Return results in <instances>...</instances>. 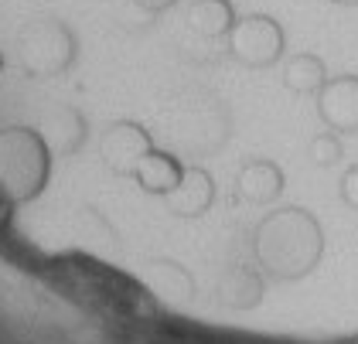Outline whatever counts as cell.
<instances>
[{
	"label": "cell",
	"mask_w": 358,
	"mask_h": 344,
	"mask_svg": "<svg viewBox=\"0 0 358 344\" xmlns=\"http://www.w3.org/2000/svg\"><path fill=\"white\" fill-rule=\"evenodd\" d=\"M338 194H341V201L358 212V164H352L345 174H341V185H338Z\"/></svg>",
	"instance_id": "17"
},
{
	"label": "cell",
	"mask_w": 358,
	"mask_h": 344,
	"mask_svg": "<svg viewBox=\"0 0 358 344\" xmlns=\"http://www.w3.org/2000/svg\"><path fill=\"white\" fill-rule=\"evenodd\" d=\"M0 69H3V58H0Z\"/></svg>",
	"instance_id": "20"
},
{
	"label": "cell",
	"mask_w": 358,
	"mask_h": 344,
	"mask_svg": "<svg viewBox=\"0 0 358 344\" xmlns=\"http://www.w3.org/2000/svg\"><path fill=\"white\" fill-rule=\"evenodd\" d=\"M215 201V178L201 164L185 167L181 181L164 194V208L174 218H201Z\"/></svg>",
	"instance_id": "8"
},
{
	"label": "cell",
	"mask_w": 358,
	"mask_h": 344,
	"mask_svg": "<svg viewBox=\"0 0 358 344\" xmlns=\"http://www.w3.org/2000/svg\"><path fill=\"white\" fill-rule=\"evenodd\" d=\"M52 181V147L34 127L0 130V191L24 205L34 201Z\"/></svg>",
	"instance_id": "3"
},
{
	"label": "cell",
	"mask_w": 358,
	"mask_h": 344,
	"mask_svg": "<svg viewBox=\"0 0 358 344\" xmlns=\"http://www.w3.org/2000/svg\"><path fill=\"white\" fill-rule=\"evenodd\" d=\"M328 79L331 76H328L324 58H317V55H310V52L294 55V58L283 65V85H287L290 92H297V96H317L321 85Z\"/></svg>",
	"instance_id": "14"
},
{
	"label": "cell",
	"mask_w": 358,
	"mask_h": 344,
	"mask_svg": "<svg viewBox=\"0 0 358 344\" xmlns=\"http://www.w3.org/2000/svg\"><path fill=\"white\" fill-rule=\"evenodd\" d=\"M150 150H154V136L137 120H113L99 143V157L116 178H134L137 164Z\"/></svg>",
	"instance_id": "6"
},
{
	"label": "cell",
	"mask_w": 358,
	"mask_h": 344,
	"mask_svg": "<svg viewBox=\"0 0 358 344\" xmlns=\"http://www.w3.org/2000/svg\"><path fill=\"white\" fill-rule=\"evenodd\" d=\"M181 174H185V164L178 154H171V150H161V147H154L147 157L137 164V171H134V181L143 194H157V198H164L171 187L181 181Z\"/></svg>",
	"instance_id": "12"
},
{
	"label": "cell",
	"mask_w": 358,
	"mask_h": 344,
	"mask_svg": "<svg viewBox=\"0 0 358 344\" xmlns=\"http://www.w3.org/2000/svg\"><path fill=\"white\" fill-rule=\"evenodd\" d=\"M14 55H17V65L31 79H55V76H65L76 65L79 38L58 17H34L17 31Z\"/></svg>",
	"instance_id": "4"
},
{
	"label": "cell",
	"mask_w": 358,
	"mask_h": 344,
	"mask_svg": "<svg viewBox=\"0 0 358 344\" xmlns=\"http://www.w3.org/2000/svg\"><path fill=\"white\" fill-rule=\"evenodd\" d=\"M328 3H338V7H358V0H328Z\"/></svg>",
	"instance_id": "19"
},
{
	"label": "cell",
	"mask_w": 358,
	"mask_h": 344,
	"mask_svg": "<svg viewBox=\"0 0 358 344\" xmlns=\"http://www.w3.org/2000/svg\"><path fill=\"white\" fill-rule=\"evenodd\" d=\"M307 154H310V160L317 164V167H334L338 160L345 157V147H341V136L334 130H324L317 133L314 140H310V147H307Z\"/></svg>",
	"instance_id": "16"
},
{
	"label": "cell",
	"mask_w": 358,
	"mask_h": 344,
	"mask_svg": "<svg viewBox=\"0 0 358 344\" xmlns=\"http://www.w3.org/2000/svg\"><path fill=\"white\" fill-rule=\"evenodd\" d=\"M252 252L263 276L276 283H294L310 276L324 256V229L301 205L266 212L252 232Z\"/></svg>",
	"instance_id": "1"
},
{
	"label": "cell",
	"mask_w": 358,
	"mask_h": 344,
	"mask_svg": "<svg viewBox=\"0 0 358 344\" xmlns=\"http://www.w3.org/2000/svg\"><path fill=\"white\" fill-rule=\"evenodd\" d=\"M317 116L338 136L358 133V76H331L317 92Z\"/></svg>",
	"instance_id": "7"
},
{
	"label": "cell",
	"mask_w": 358,
	"mask_h": 344,
	"mask_svg": "<svg viewBox=\"0 0 358 344\" xmlns=\"http://www.w3.org/2000/svg\"><path fill=\"white\" fill-rule=\"evenodd\" d=\"M140 10H147V14H161V10H167V7H174L178 0H134Z\"/></svg>",
	"instance_id": "18"
},
{
	"label": "cell",
	"mask_w": 358,
	"mask_h": 344,
	"mask_svg": "<svg viewBox=\"0 0 358 344\" xmlns=\"http://www.w3.org/2000/svg\"><path fill=\"white\" fill-rule=\"evenodd\" d=\"M150 287L171 303H188L194 296V276L174 259H154L150 263Z\"/></svg>",
	"instance_id": "15"
},
{
	"label": "cell",
	"mask_w": 358,
	"mask_h": 344,
	"mask_svg": "<svg viewBox=\"0 0 358 344\" xmlns=\"http://www.w3.org/2000/svg\"><path fill=\"white\" fill-rule=\"evenodd\" d=\"M263 293H266V280H263V269L256 266H229L219 276V287H215V300L229 310H252L263 303Z\"/></svg>",
	"instance_id": "11"
},
{
	"label": "cell",
	"mask_w": 358,
	"mask_h": 344,
	"mask_svg": "<svg viewBox=\"0 0 358 344\" xmlns=\"http://www.w3.org/2000/svg\"><path fill=\"white\" fill-rule=\"evenodd\" d=\"M283 187H287V178L280 164L266 157L246 160L236 174V198H243L246 205H273L283 194Z\"/></svg>",
	"instance_id": "10"
},
{
	"label": "cell",
	"mask_w": 358,
	"mask_h": 344,
	"mask_svg": "<svg viewBox=\"0 0 358 344\" xmlns=\"http://www.w3.org/2000/svg\"><path fill=\"white\" fill-rule=\"evenodd\" d=\"M236 21L232 0H192L188 7V27L201 38H225Z\"/></svg>",
	"instance_id": "13"
},
{
	"label": "cell",
	"mask_w": 358,
	"mask_h": 344,
	"mask_svg": "<svg viewBox=\"0 0 358 344\" xmlns=\"http://www.w3.org/2000/svg\"><path fill=\"white\" fill-rule=\"evenodd\" d=\"M161 136L178 157H208L232 136V113L215 92L185 89L161 113Z\"/></svg>",
	"instance_id": "2"
},
{
	"label": "cell",
	"mask_w": 358,
	"mask_h": 344,
	"mask_svg": "<svg viewBox=\"0 0 358 344\" xmlns=\"http://www.w3.org/2000/svg\"><path fill=\"white\" fill-rule=\"evenodd\" d=\"M38 130L45 136V143L52 147V154L69 157V154L83 150L85 136H89V123H85V116L76 106L55 103V106H48L41 113V127Z\"/></svg>",
	"instance_id": "9"
},
{
	"label": "cell",
	"mask_w": 358,
	"mask_h": 344,
	"mask_svg": "<svg viewBox=\"0 0 358 344\" xmlns=\"http://www.w3.org/2000/svg\"><path fill=\"white\" fill-rule=\"evenodd\" d=\"M225 48L246 69H270L287 52V31L270 14H246L225 34Z\"/></svg>",
	"instance_id": "5"
}]
</instances>
